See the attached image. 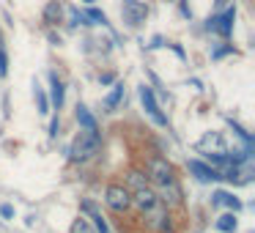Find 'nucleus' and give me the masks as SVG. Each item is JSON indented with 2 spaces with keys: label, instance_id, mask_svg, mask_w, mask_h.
<instances>
[{
  "label": "nucleus",
  "instance_id": "obj_1",
  "mask_svg": "<svg viewBox=\"0 0 255 233\" xmlns=\"http://www.w3.org/2000/svg\"><path fill=\"white\" fill-rule=\"evenodd\" d=\"M99 145H102L99 132H88V129H85V132H80L77 137H74L72 148H69V156H72L74 162H85V159L99 154Z\"/></svg>",
  "mask_w": 255,
  "mask_h": 233
},
{
  "label": "nucleus",
  "instance_id": "obj_2",
  "mask_svg": "<svg viewBox=\"0 0 255 233\" xmlns=\"http://www.w3.org/2000/svg\"><path fill=\"white\" fill-rule=\"evenodd\" d=\"M198 151L200 154H206L214 165H225L228 162V148H225V140H222V134L220 132H206L203 137H200V143H198Z\"/></svg>",
  "mask_w": 255,
  "mask_h": 233
},
{
  "label": "nucleus",
  "instance_id": "obj_3",
  "mask_svg": "<svg viewBox=\"0 0 255 233\" xmlns=\"http://www.w3.org/2000/svg\"><path fill=\"white\" fill-rule=\"evenodd\" d=\"M121 14H124V22H127L129 28H137V25H143L145 17H148V6L140 3V0H124Z\"/></svg>",
  "mask_w": 255,
  "mask_h": 233
},
{
  "label": "nucleus",
  "instance_id": "obj_4",
  "mask_svg": "<svg viewBox=\"0 0 255 233\" xmlns=\"http://www.w3.org/2000/svg\"><path fill=\"white\" fill-rule=\"evenodd\" d=\"M140 102H143L145 113L151 116V121H154L156 126H167V116L159 110V105H156V99H154V91H151L148 85H140Z\"/></svg>",
  "mask_w": 255,
  "mask_h": 233
},
{
  "label": "nucleus",
  "instance_id": "obj_5",
  "mask_svg": "<svg viewBox=\"0 0 255 233\" xmlns=\"http://www.w3.org/2000/svg\"><path fill=\"white\" fill-rule=\"evenodd\" d=\"M105 200H107V206H110L113 211H127L129 206H132V195H129V189L116 187V184L105 189Z\"/></svg>",
  "mask_w": 255,
  "mask_h": 233
},
{
  "label": "nucleus",
  "instance_id": "obj_6",
  "mask_svg": "<svg viewBox=\"0 0 255 233\" xmlns=\"http://www.w3.org/2000/svg\"><path fill=\"white\" fill-rule=\"evenodd\" d=\"M233 19H236V8H225V14H220V17H211L209 22H206V28L228 39V36L233 33Z\"/></svg>",
  "mask_w": 255,
  "mask_h": 233
},
{
  "label": "nucleus",
  "instance_id": "obj_7",
  "mask_svg": "<svg viewBox=\"0 0 255 233\" xmlns=\"http://www.w3.org/2000/svg\"><path fill=\"white\" fill-rule=\"evenodd\" d=\"M148 176L154 178L156 184H170L173 181V167L167 165V159L154 156V159H148Z\"/></svg>",
  "mask_w": 255,
  "mask_h": 233
},
{
  "label": "nucleus",
  "instance_id": "obj_8",
  "mask_svg": "<svg viewBox=\"0 0 255 233\" xmlns=\"http://www.w3.org/2000/svg\"><path fill=\"white\" fill-rule=\"evenodd\" d=\"M189 173H195L200 181H217L220 178V170H214L211 165H206L200 159H189Z\"/></svg>",
  "mask_w": 255,
  "mask_h": 233
},
{
  "label": "nucleus",
  "instance_id": "obj_9",
  "mask_svg": "<svg viewBox=\"0 0 255 233\" xmlns=\"http://www.w3.org/2000/svg\"><path fill=\"white\" fill-rule=\"evenodd\" d=\"M132 203L137 206L140 211H148V209H154V206L159 203V198H156V195L151 192L148 187H143V189H137V195L132 198Z\"/></svg>",
  "mask_w": 255,
  "mask_h": 233
},
{
  "label": "nucleus",
  "instance_id": "obj_10",
  "mask_svg": "<svg viewBox=\"0 0 255 233\" xmlns=\"http://www.w3.org/2000/svg\"><path fill=\"white\" fill-rule=\"evenodd\" d=\"M83 211H85V214H91V220H94V225H96V231H99V233H110V228H107L105 217L96 211V206L91 203V200H83Z\"/></svg>",
  "mask_w": 255,
  "mask_h": 233
},
{
  "label": "nucleus",
  "instance_id": "obj_11",
  "mask_svg": "<svg viewBox=\"0 0 255 233\" xmlns=\"http://www.w3.org/2000/svg\"><path fill=\"white\" fill-rule=\"evenodd\" d=\"M162 203H167V206H176V203H181V192H178V187H176V181H170V184H162Z\"/></svg>",
  "mask_w": 255,
  "mask_h": 233
},
{
  "label": "nucleus",
  "instance_id": "obj_12",
  "mask_svg": "<svg viewBox=\"0 0 255 233\" xmlns=\"http://www.w3.org/2000/svg\"><path fill=\"white\" fill-rule=\"evenodd\" d=\"M211 203H214V206H222V203H225L228 209H233V211H239V209H242V200H239V198H233L231 192H214V200H211Z\"/></svg>",
  "mask_w": 255,
  "mask_h": 233
},
{
  "label": "nucleus",
  "instance_id": "obj_13",
  "mask_svg": "<svg viewBox=\"0 0 255 233\" xmlns=\"http://www.w3.org/2000/svg\"><path fill=\"white\" fill-rule=\"evenodd\" d=\"M121 99H124V83H116L113 91L107 94V99H105V107L107 110H116V107L121 105Z\"/></svg>",
  "mask_w": 255,
  "mask_h": 233
},
{
  "label": "nucleus",
  "instance_id": "obj_14",
  "mask_svg": "<svg viewBox=\"0 0 255 233\" xmlns=\"http://www.w3.org/2000/svg\"><path fill=\"white\" fill-rule=\"evenodd\" d=\"M61 11H63L61 3H58V0H50V3H47V8H44V22H50V25L61 22Z\"/></svg>",
  "mask_w": 255,
  "mask_h": 233
},
{
  "label": "nucleus",
  "instance_id": "obj_15",
  "mask_svg": "<svg viewBox=\"0 0 255 233\" xmlns=\"http://www.w3.org/2000/svg\"><path fill=\"white\" fill-rule=\"evenodd\" d=\"M77 121H80V126H85L88 132H96V118L88 113V107L77 105Z\"/></svg>",
  "mask_w": 255,
  "mask_h": 233
},
{
  "label": "nucleus",
  "instance_id": "obj_16",
  "mask_svg": "<svg viewBox=\"0 0 255 233\" xmlns=\"http://www.w3.org/2000/svg\"><path fill=\"white\" fill-rule=\"evenodd\" d=\"M50 80H52V105H55V110H61L63 107V85L55 74H50Z\"/></svg>",
  "mask_w": 255,
  "mask_h": 233
},
{
  "label": "nucleus",
  "instance_id": "obj_17",
  "mask_svg": "<svg viewBox=\"0 0 255 233\" xmlns=\"http://www.w3.org/2000/svg\"><path fill=\"white\" fill-rule=\"evenodd\" d=\"M236 225H239V222H236V217H233V214H222L220 220H217V228H220L222 233H233V231H236Z\"/></svg>",
  "mask_w": 255,
  "mask_h": 233
},
{
  "label": "nucleus",
  "instance_id": "obj_18",
  "mask_svg": "<svg viewBox=\"0 0 255 233\" xmlns=\"http://www.w3.org/2000/svg\"><path fill=\"white\" fill-rule=\"evenodd\" d=\"M66 14H69V28H77V25H85V17L77 11L74 6H66Z\"/></svg>",
  "mask_w": 255,
  "mask_h": 233
},
{
  "label": "nucleus",
  "instance_id": "obj_19",
  "mask_svg": "<svg viewBox=\"0 0 255 233\" xmlns=\"http://www.w3.org/2000/svg\"><path fill=\"white\" fill-rule=\"evenodd\" d=\"M85 19H91L88 25H107V17L99 11V8H88V14H85Z\"/></svg>",
  "mask_w": 255,
  "mask_h": 233
},
{
  "label": "nucleus",
  "instance_id": "obj_20",
  "mask_svg": "<svg viewBox=\"0 0 255 233\" xmlns=\"http://www.w3.org/2000/svg\"><path fill=\"white\" fill-rule=\"evenodd\" d=\"M72 233H94V228L88 225V220H74V225H72Z\"/></svg>",
  "mask_w": 255,
  "mask_h": 233
},
{
  "label": "nucleus",
  "instance_id": "obj_21",
  "mask_svg": "<svg viewBox=\"0 0 255 233\" xmlns=\"http://www.w3.org/2000/svg\"><path fill=\"white\" fill-rule=\"evenodd\" d=\"M36 102H39V113H50V102H47V96H44V91L36 85Z\"/></svg>",
  "mask_w": 255,
  "mask_h": 233
},
{
  "label": "nucleus",
  "instance_id": "obj_22",
  "mask_svg": "<svg viewBox=\"0 0 255 233\" xmlns=\"http://www.w3.org/2000/svg\"><path fill=\"white\" fill-rule=\"evenodd\" d=\"M129 184H132L134 189H143L145 187V176H143V173H137V170H132V173H129Z\"/></svg>",
  "mask_w": 255,
  "mask_h": 233
},
{
  "label": "nucleus",
  "instance_id": "obj_23",
  "mask_svg": "<svg viewBox=\"0 0 255 233\" xmlns=\"http://www.w3.org/2000/svg\"><path fill=\"white\" fill-rule=\"evenodd\" d=\"M0 217H3V220H11V217H14V206L3 203V206H0Z\"/></svg>",
  "mask_w": 255,
  "mask_h": 233
},
{
  "label": "nucleus",
  "instance_id": "obj_24",
  "mask_svg": "<svg viewBox=\"0 0 255 233\" xmlns=\"http://www.w3.org/2000/svg\"><path fill=\"white\" fill-rule=\"evenodd\" d=\"M6 72H8V58H6V52L0 50V77H6Z\"/></svg>",
  "mask_w": 255,
  "mask_h": 233
},
{
  "label": "nucleus",
  "instance_id": "obj_25",
  "mask_svg": "<svg viewBox=\"0 0 255 233\" xmlns=\"http://www.w3.org/2000/svg\"><path fill=\"white\" fill-rule=\"evenodd\" d=\"M61 134V123H58V118H52V123H50V137H58Z\"/></svg>",
  "mask_w": 255,
  "mask_h": 233
},
{
  "label": "nucleus",
  "instance_id": "obj_26",
  "mask_svg": "<svg viewBox=\"0 0 255 233\" xmlns=\"http://www.w3.org/2000/svg\"><path fill=\"white\" fill-rule=\"evenodd\" d=\"M99 83H102V85H110V83H116V77H113V74H102Z\"/></svg>",
  "mask_w": 255,
  "mask_h": 233
},
{
  "label": "nucleus",
  "instance_id": "obj_27",
  "mask_svg": "<svg viewBox=\"0 0 255 233\" xmlns=\"http://www.w3.org/2000/svg\"><path fill=\"white\" fill-rule=\"evenodd\" d=\"M225 52H231V47H220V50H214V52H211V58H222Z\"/></svg>",
  "mask_w": 255,
  "mask_h": 233
},
{
  "label": "nucleus",
  "instance_id": "obj_28",
  "mask_svg": "<svg viewBox=\"0 0 255 233\" xmlns=\"http://www.w3.org/2000/svg\"><path fill=\"white\" fill-rule=\"evenodd\" d=\"M217 3V8H222V6H228V0H214Z\"/></svg>",
  "mask_w": 255,
  "mask_h": 233
},
{
  "label": "nucleus",
  "instance_id": "obj_29",
  "mask_svg": "<svg viewBox=\"0 0 255 233\" xmlns=\"http://www.w3.org/2000/svg\"><path fill=\"white\" fill-rule=\"evenodd\" d=\"M85 3H94V0H85Z\"/></svg>",
  "mask_w": 255,
  "mask_h": 233
}]
</instances>
